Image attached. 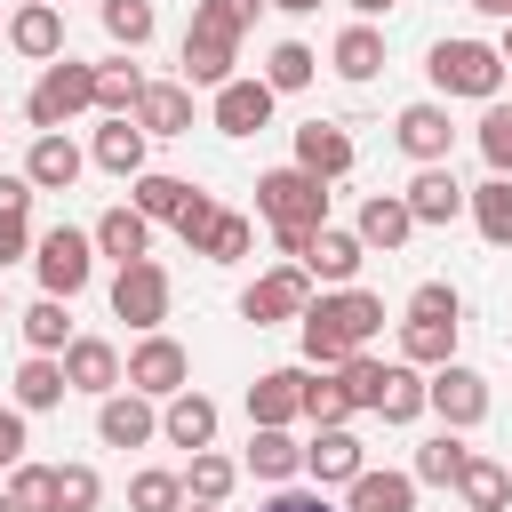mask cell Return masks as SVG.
Returning a JSON list of instances; mask_svg holds the SVG:
<instances>
[{"label": "cell", "mask_w": 512, "mask_h": 512, "mask_svg": "<svg viewBox=\"0 0 512 512\" xmlns=\"http://www.w3.org/2000/svg\"><path fill=\"white\" fill-rule=\"evenodd\" d=\"M24 344H32V352H64V344H72V312H64V296H40V304L24 312Z\"/></svg>", "instance_id": "74e56055"}, {"label": "cell", "mask_w": 512, "mask_h": 512, "mask_svg": "<svg viewBox=\"0 0 512 512\" xmlns=\"http://www.w3.org/2000/svg\"><path fill=\"white\" fill-rule=\"evenodd\" d=\"M8 48L16 56H64V16H56V0H32V8H16V24H8Z\"/></svg>", "instance_id": "ffe728a7"}, {"label": "cell", "mask_w": 512, "mask_h": 512, "mask_svg": "<svg viewBox=\"0 0 512 512\" xmlns=\"http://www.w3.org/2000/svg\"><path fill=\"white\" fill-rule=\"evenodd\" d=\"M304 304H312V272H304V264H280V272H264V280L240 296V312H248L256 328H272V320H304Z\"/></svg>", "instance_id": "9c48e42d"}, {"label": "cell", "mask_w": 512, "mask_h": 512, "mask_svg": "<svg viewBox=\"0 0 512 512\" xmlns=\"http://www.w3.org/2000/svg\"><path fill=\"white\" fill-rule=\"evenodd\" d=\"M272 8H288V16H312V8H320V0H272Z\"/></svg>", "instance_id": "9f6ffc18"}, {"label": "cell", "mask_w": 512, "mask_h": 512, "mask_svg": "<svg viewBox=\"0 0 512 512\" xmlns=\"http://www.w3.org/2000/svg\"><path fill=\"white\" fill-rule=\"evenodd\" d=\"M24 176H32L40 192H72V176H80V144H72L64 128H40L32 152H24Z\"/></svg>", "instance_id": "e0dca14e"}, {"label": "cell", "mask_w": 512, "mask_h": 512, "mask_svg": "<svg viewBox=\"0 0 512 512\" xmlns=\"http://www.w3.org/2000/svg\"><path fill=\"white\" fill-rule=\"evenodd\" d=\"M136 128H144V136H192V88H176V80H144V96H136Z\"/></svg>", "instance_id": "2e32d148"}, {"label": "cell", "mask_w": 512, "mask_h": 512, "mask_svg": "<svg viewBox=\"0 0 512 512\" xmlns=\"http://www.w3.org/2000/svg\"><path fill=\"white\" fill-rule=\"evenodd\" d=\"M0 512H16V496H0Z\"/></svg>", "instance_id": "91938a15"}, {"label": "cell", "mask_w": 512, "mask_h": 512, "mask_svg": "<svg viewBox=\"0 0 512 512\" xmlns=\"http://www.w3.org/2000/svg\"><path fill=\"white\" fill-rule=\"evenodd\" d=\"M504 64H512V24H504Z\"/></svg>", "instance_id": "680465c9"}, {"label": "cell", "mask_w": 512, "mask_h": 512, "mask_svg": "<svg viewBox=\"0 0 512 512\" xmlns=\"http://www.w3.org/2000/svg\"><path fill=\"white\" fill-rule=\"evenodd\" d=\"M432 88L440 96H480V104H496V88H504V48H488V40H440L432 48Z\"/></svg>", "instance_id": "277c9868"}, {"label": "cell", "mask_w": 512, "mask_h": 512, "mask_svg": "<svg viewBox=\"0 0 512 512\" xmlns=\"http://www.w3.org/2000/svg\"><path fill=\"white\" fill-rule=\"evenodd\" d=\"M304 416H312V424H344V416H352V392H344L336 376H304Z\"/></svg>", "instance_id": "bcb514c9"}, {"label": "cell", "mask_w": 512, "mask_h": 512, "mask_svg": "<svg viewBox=\"0 0 512 512\" xmlns=\"http://www.w3.org/2000/svg\"><path fill=\"white\" fill-rule=\"evenodd\" d=\"M16 512H56V464H8Z\"/></svg>", "instance_id": "b9f144b4"}, {"label": "cell", "mask_w": 512, "mask_h": 512, "mask_svg": "<svg viewBox=\"0 0 512 512\" xmlns=\"http://www.w3.org/2000/svg\"><path fill=\"white\" fill-rule=\"evenodd\" d=\"M448 144H456V120H448L440 104H408V112H400V152H408V160L432 168V160H448Z\"/></svg>", "instance_id": "ac0fdd59"}, {"label": "cell", "mask_w": 512, "mask_h": 512, "mask_svg": "<svg viewBox=\"0 0 512 512\" xmlns=\"http://www.w3.org/2000/svg\"><path fill=\"white\" fill-rule=\"evenodd\" d=\"M184 512H216V504H184Z\"/></svg>", "instance_id": "94428289"}, {"label": "cell", "mask_w": 512, "mask_h": 512, "mask_svg": "<svg viewBox=\"0 0 512 512\" xmlns=\"http://www.w3.org/2000/svg\"><path fill=\"white\" fill-rule=\"evenodd\" d=\"M480 152H488L496 176H512V104H488V120H480Z\"/></svg>", "instance_id": "681fc988"}, {"label": "cell", "mask_w": 512, "mask_h": 512, "mask_svg": "<svg viewBox=\"0 0 512 512\" xmlns=\"http://www.w3.org/2000/svg\"><path fill=\"white\" fill-rule=\"evenodd\" d=\"M464 456H472V448H464V440H456V424H448L440 440H424V448H416V480H432V488H456Z\"/></svg>", "instance_id": "f35d334b"}, {"label": "cell", "mask_w": 512, "mask_h": 512, "mask_svg": "<svg viewBox=\"0 0 512 512\" xmlns=\"http://www.w3.org/2000/svg\"><path fill=\"white\" fill-rule=\"evenodd\" d=\"M336 384L352 392V408H376V400H384V360H368V352H352V360L336 368Z\"/></svg>", "instance_id": "f6af8a7d"}, {"label": "cell", "mask_w": 512, "mask_h": 512, "mask_svg": "<svg viewBox=\"0 0 512 512\" xmlns=\"http://www.w3.org/2000/svg\"><path fill=\"white\" fill-rule=\"evenodd\" d=\"M456 328H464V320H416V312H408V320H400V352H408L416 368H440V360H456Z\"/></svg>", "instance_id": "f546056e"}, {"label": "cell", "mask_w": 512, "mask_h": 512, "mask_svg": "<svg viewBox=\"0 0 512 512\" xmlns=\"http://www.w3.org/2000/svg\"><path fill=\"white\" fill-rule=\"evenodd\" d=\"M136 208H144V216H168V224H176V216L192 208V184H184V176H152V168H144V176H136Z\"/></svg>", "instance_id": "60d3db41"}, {"label": "cell", "mask_w": 512, "mask_h": 512, "mask_svg": "<svg viewBox=\"0 0 512 512\" xmlns=\"http://www.w3.org/2000/svg\"><path fill=\"white\" fill-rule=\"evenodd\" d=\"M0 464H24V416L0 408Z\"/></svg>", "instance_id": "f5cc1de1"}, {"label": "cell", "mask_w": 512, "mask_h": 512, "mask_svg": "<svg viewBox=\"0 0 512 512\" xmlns=\"http://www.w3.org/2000/svg\"><path fill=\"white\" fill-rule=\"evenodd\" d=\"M24 8H32V0H24Z\"/></svg>", "instance_id": "6125c7cd"}, {"label": "cell", "mask_w": 512, "mask_h": 512, "mask_svg": "<svg viewBox=\"0 0 512 512\" xmlns=\"http://www.w3.org/2000/svg\"><path fill=\"white\" fill-rule=\"evenodd\" d=\"M208 216H216V200H208V192H192V208L176 216V232H184V248H200V232H208Z\"/></svg>", "instance_id": "816d5d0a"}, {"label": "cell", "mask_w": 512, "mask_h": 512, "mask_svg": "<svg viewBox=\"0 0 512 512\" xmlns=\"http://www.w3.org/2000/svg\"><path fill=\"white\" fill-rule=\"evenodd\" d=\"M248 240H256V232H248V216H232V208H216L192 256H208V264H232V256H248Z\"/></svg>", "instance_id": "8d00e7d4"}, {"label": "cell", "mask_w": 512, "mask_h": 512, "mask_svg": "<svg viewBox=\"0 0 512 512\" xmlns=\"http://www.w3.org/2000/svg\"><path fill=\"white\" fill-rule=\"evenodd\" d=\"M264 512H336V504H328V496H312V488H280Z\"/></svg>", "instance_id": "db71d44e"}, {"label": "cell", "mask_w": 512, "mask_h": 512, "mask_svg": "<svg viewBox=\"0 0 512 512\" xmlns=\"http://www.w3.org/2000/svg\"><path fill=\"white\" fill-rule=\"evenodd\" d=\"M88 104H96V64H72V56H64V64L40 72V88H32L24 112H32V128H64V120H80Z\"/></svg>", "instance_id": "5b68a950"}, {"label": "cell", "mask_w": 512, "mask_h": 512, "mask_svg": "<svg viewBox=\"0 0 512 512\" xmlns=\"http://www.w3.org/2000/svg\"><path fill=\"white\" fill-rule=\"evenodd\" d=\"M240 488V464L232 456H208V448H192V472H184V496L192 504H224Z\"/></svg>", "instance_id": "836d02e7"}, {"label": "cell", "mask_w": 512, "mask_h": 512, "mask_svg": "<svg viewBox=\"0 0 512 512\" xmlns=\"http://www.w3.org/2000/svg\"><path fill=\"white\" fill-rule=\"evenodd\" d=\"M72 392V376H64V360H48V352H32L24 368H16V408H56Z\"/></svg>", "instance_id": "1f68e13d"}, {"label": "cell", "mask_w": 512, "mask_h": 512, "mask_svg": "<svg viewBox=\"0 0 512 512\" xmlns=\"http://www.w3.org/2000/svg\"><path fill=\"white\" fill-rule=\"evenodd\" d=\"M96 496H104V480L88 464H56V512H96Z\"/></svg>", "instance_id": "7dc6e473"}, {"label": "cell", "mask_w": 512, "mask_h": 512, "mask_svg": "<svg viewBox=\"0 0 512 512\" xmlns=\"http://www.w3.org/2000/svg\"><path fill=\"white\" fill-rule=\"evenodd\" d=\"M128 504H136V512H184V480H176V472H136Z\"/></svg>", "instance_id": "c3c4849f"}, {"label": "cell", "mask_w": 512, "mask_h": 512, "mask_svg": "<svg viewBox=\"0 0 512 512\" xmlns=\"http://www.w3.org/2000/svg\"><path fill=\"white\" fill-rule=\"evenodd\" d=\"M184 376H192V360H184V344H176V336H160V328L128 352V384H136V392H152V400L184 392Z\"/></svg>", "instance_id": "30bf717a"}, {"label": "cell", "mask_w": 512, "mask_h": 512, "mask_svg": "<svg viewBox=\"0 0 512 512\" xmlns=\"http://www.w3.org/2000/svg\"><path fill=\"white\" fill-rule=\"evenodd\" d=\"M472 216H480V240L512 248V176H488V184L472 192Z\"/></svg>", "instance_id": "e575fe53"}, {"label": "cell", "mask_w": 512, "mask_h": 512, "mask_svg": "<svg viewBox=\"0 0 512 512\" xmlns=\"http://www.w3.org/2000/svg\"><path fill=\"white\" fill-rule=\"evenodd\" d=\"M408 312H416V320H456V288H448V280H424V288L408 296Z\"/></svg>", "instance_id": "f907efd6"}, {"label": "cell", "mask_w": 512, "mask_h": 512, "mask_svg": "<svg viewBox=\"0 0 512 512\" xmlns=\"http://www.w3.org/2000/svg\"><path fill=\"white\" fill-rule=\"evenodd\" d=\"M424 408H440V424H480L488 416V376L480 368H464V360H440L432 368V384H424Z\"/></svg>", "instance_id": "ba28073f"}, {"label": "cell", "mask_w": 512, "mask_h": 512, "mask_svg": "<svg viewBox=\"0 0 512 512\" xmlns=\"http://www.w3.org/2000/svg\"><path fill=\"white\" fill-rule=\"evenodd\" d=\"M144 240H152V216H144V208H104V216H96V248H104V256L136 264Z\"/></svg>", "instance_id": "f1b7e54d"}, {"label": "cell", "mask_w": 512, "mask_h": 512, "mask_svg": "<svg viewBox=\"0 0 512 512\" xmlns=\"http://www.w3.org/2000/svg\"><path fill=\"white\" fill-rule=\"evenodd\" d=\"M296 168H312V176H344V168H352V136H344L336 120H304V128H296Z\"/></svg>", "instance_id": "44dd1931"}, {"label": "cell", "mask_w": 512, "mask_h": 512, "mask_svg": "<svg viewBox=\"0 0 512 512\" xmlns=\"http://www.w3.org/2000/svg\"><path fill=\"white\" fill-rule=\"evenodd\" d=\"M136 96H144L136 64H96V112H136Z\"/></svg>", "instance_id": "7bdbcfd3"}, {"label": "cell", "mask_w": 512, "mask_h": 512, "mask_svg": "<svg viewBox=\"0 0 512 512\" xmlns=\"http://www.w3.org/2000/svg\"><path fill=\"white\" fill-rule=\"evenodd\" d=\"M152 432H160V416H152V392H136V384L96 408V440H104V448H144Z\"/></svg>", "instance_id": "7c38bea8"}, {"label": "cell", "mask_w": 512, "mask_h": 512, "mask_svg": "<svg viewBox=\"0 0 512 512\" xmlns=\"http://www.w3.org/2000/svg\"><path fill=\"white\" fill-rule=\"evenodd\" d=\"M352 8H360V16H376V8H392V0H352Z\"/></svg>", "instance_id": "6f0895ef"}, {"label": "cell", "mask_w": 512, "mask_h": 512, "mask_svg": "<svg viewBox=\"0 0 512 512\" xmlns=\"http://www.w3.org/2000/svg\"><path fill=\"white\" fill-rule=\"evenodd\" d=\"M376 416H384V424L424 416V376H416V360H392V368H384V400H376Z\"/></svg>", "instance_id": "d6a6232c"}, {"label": "cell", "mask_w": 512, "mask_h": 512, "mask_svg": "<svg viewBox=\"0 0 512 512\" xmlns=\"http://www.w3.org/2000/svg\"><path fill=\"white\" fill-rule=\"evenodd\" d=\"M248 24H256V0H200L192 32H184V88H224Z\"/></svg>", "instance_id": "3957f363"}, {"label": "cell", "mask_w": 512, "mask_h": 512, "mask_svg": "<svg viewBox=\"0 0 512 512\" xmlns=\"http://www.w3.org/2000/svg\"><path fill=\"white\" fill-rule=\"evenodd\" d=\"M160 432H168L176 448H208V440H216V400H208V392H192V384H184V392H168Z\"/></svg>", "instance_id": "d6986e66"}, {"label": "cell", "mask_w": 512, "mask_h": 512, "mask_svg": "<svg viewBox=\"0 0 512 512\" xmlns=\"http://www.w3.org/2000/svg\"><path fill=\"white\" fill-rule=\"evenodd\" d=\"M32 192H40L32 176H0V264H16L32 248V224H24L32 216Z\"/></svg>", "instance_id": "484cf974"}, {"label": "cell", "mask_w": 512, "mask_h": 512, "mask_svg": "<svg viewBox=\"0 0 512 512\" xmlns=\"http://www.w3.org/2000/svg\"><path fill=\"white\" fill-rule=\"evenodd\" d=\"M312 72H320V56H312L304 40H280V48L264 56V80H272L280 96H288V88H312Z\"/></svg>", "instance_id": "ab89813d"}, {"label": "cell", "mask_w": 512, "mask_h": 512, "mask_svg": "<svg viewBox=\"0 0 512 512\" xmlns=\"http://www.w3.org/2000/svg\"><path fill=\"white\" fill-rule=\"evenodd\" d=\"M248 472H256V480H296V472H304V448L288 440V424H256V440H248Z\"/></svg>", "instance_id": "4316f807"}, {"label": "cell", "mask_w": 512, "mask_h": 512, "mask_svg": "<svg viewBox=\"0 0 512 512\" xmlns=\"http://www.w3.org/2000/svg\"><path fill=\"white\" fill-rule=\"evenodd\" d=\"M64 376H72V392H112L120 384V352L104 336H72L64 344Z\"/></svg>", "instance_id": "603a6c76"}, {"label": "cell", "mask_w": 512, "mask_h": 512, "mask_svg": "<svg viewBox=\"0 0 512 512\" xmlns=\"http://www.w3.org/2000/svg\"><path fill=\"white\" fill-rule=\"evenodd\" d=\"M32 264H40V288H48V296H80L88 272H96V240L72 232V224H56V232H40Z\"/></svg>", "instance_id": "8992f818"}, {"label": "cell", "mask_w": 512, "mask_h": 512, "mask_svg": "<svg viewBox=\"0 0 512 512\" xmlns=\"http://www.w3.org/2000/svg\"><path fill=\"white\" fill-rule=\"evenodd\" d=\"M304 472H312V480H344V488H352V480H360V440H352L344 424H320V440L304 448Z\"/></svg>", "instance_id": "d4e9b609"}, {"label": "cell", "mask_w": 512, "mask_h": 512, "mask_svg": "<svg viewBox=\"0 0 512 512\" xmlns=\"http://www.w3.org/2000/svg\"><path fill=\"white\" fill-rule=\"evenodd\" d=\"M472 8H480V16H504V24H512V0H472Z\"/></svg>", "instance_id": "11a10c76"}, {"label": "cell", "mask_w": 512, "mask_h": 512, "mask_svg": "<svg viewBox=\"0 0 512 512\" xmlns=\"http://www.w3.org/2000/svg\"><path fill=\"white\" fill-rule=\"evenodd\" d=\"M416 504V472H368L352 480V512H408Z\"/></svg>", "instance_id": "4dcf8cb0"}, {"label": "cell", "mask_w": 512, "mask_h": 512, "mask_svg": "<svg viewBox=\"0 0 512 512\" xmlns=\"http://www.w3.org/2000/svg\"><path fill=\"white\" fill-rule=\"evenodd\" d=\"M456 496H464V512H504V496H512V464L464 456V472H456Z\"/></svg>", "instance_id": "83f0119b"}, {"label": "cell", "mask_w": 512, "mask_h": 512, "mask_svg": "<svg viewBox=\"0 0 512 512\" xmlns=\"http://www.w3.org/2000/svg\"><path fill=\"white\" fill-rule=\"evenodd\" d=\"M96 168H112V176H144V128H136V112H112V120L96 128Z\"/></svg>", "instance_id": "cb8c5ba5"}, {"label": "cell", "mask_w": 512, "mask_h": 512, "mask_svg": "<svg viewBox=\"0 0 512 512\" xmlns=\"http://www.w3.org/2000/svg\"><path fill=\"white\" fill-rule=\"evenodd\" d=\"M400 200H408V216H416V224H456L472 192H464V184L448 176V160H432V168H424V176H416V184H408Z\"/></svg>", "instance_id": "5bb4252c"}, {"label": "cell", "mask_w": 512, "mask_h": 512, "mask_svg": "<svg viewBox=\"0 0 512 512\" xmlns=\"http://www.w3.org/2000/svg\"><path fill=\"white\" fill-rule=\"evenodd\" d=\"M304 360L312 368H344L376 328H384V296H368V288H336V296H320V304H304Z\"/></svg>", "instance_id": "6da1fadb"}, {"label": "cell", "mask_w": 512, "mask_h": 512, "mask_svg": "<svg viewBox=\"0 0 512 512\" xmlns=\"http://www.w3.org/2000/svg\"><path fill=\"white\" fill-rule=\"evenodd\" d=\"M272 96H280L272 80H224V88H216V128H224V136H256V128L272 120Z\"/></svg>", "instance_id": "4fadbf2b"}, {"label": "cell", "mask_w": 512, "mask_h": 512, "mask_svg": "<svg viewBox=\"0 0 512 512\" xmlns=\"http://www.w3.org/2000/svg\"><path fill=\"white\" fill-rule=\"evenodd\" d=\"M352 232H360L368 248H384V256H392V248H400V240L416 232V216H408V200H400V192H368V200H360V224H352Z\"/></svg>", "instance_id": "7402d4cb"}, {"label": "cell", "mask_w": 512, "mask_h": 512, "mask_svg": "<svg viewBox=\"0 0 512 512\" xmlns=\"http://www.w3.org/2000/svg\"><path fill=\"white\" fill-rule=\"evenodd\" d=\"M304 416V368H264L248 384V424H296Z\"/></svg>", "instance_id": "9a60e30c"}, {"label": "cell", "mask_w": 512, "mask_h": 512, "mask_svg": "<svg viewBox=\"0 0 512 512\" xmlns=\"http://www.w3.org/2000/svg\"><path fill=\"white\" fill-rule=\"evenodd\" d=\"M256 208L272 216L280 256H304L312 232L328 224V176H312V168H272V176H256Z\"/></svg>", "instance_id": "7a4b0ae2"}, {"label": "cell", "mask_w": 512, "mask_h": 512, "mask_svg": "<svg viewBox=\"0 0 512 512\" xmlns=\"http://www.w3.org/2000/svg\"><path fill=\"white\" fill-rule=\"evenodd\" d=\"M112 312H120L128 328H144V336H152V328L168 320V272H160L152 256L120 264V272H112Z\"/></svg>", "instance_id": "52a82bcc"}, {"label": "cell", "mask_w": 512, "mask_h": 512, "mask_svg": "<svg viewBox=\"0 0 512 512\" xmlns=\"http://www.w3.org/2000/svg\"><path fill=\"white\" fill-rule=\"evenodd\" d=\"M296 264H304L312 280H328V288H352V272L368 264V240H360V232H336V224H320V232H312V248H304Z\"/></svg>", "instance_id": "8fae6325"}, {"label": "cell", "mask_w": 512, "mask_h": 512, "mask_svg": "<svg viewBox=\"0 0 512 512\" xmlns=\"http://www.w3.org/2000/svg\"><path fill=\"white\" fill-rule=\"evenodd\" d=\"M328 64H336L344 80H376V72H384V40H376L368 24H352V32L336 40V56H328Z\"/></svg>", "instance_id": "d590c367"}, {"label": "cell", "mask_w": 512, "mask_h": 512, "mask_svg": "<svg viewBox=\"0 0 512 512\" xmlns=\"http://www.w3.org/2000/svg\"><path fill=\"white\" fill-rule=\"evenodd\" d=\"M104 32L120 48H144L152 40V0H104Z\"/></svg>", "instance_id": "ee69618b"}]
</instances>
